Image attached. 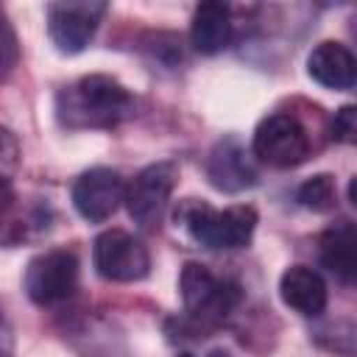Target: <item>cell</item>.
Returning <instances> with one entry per match:
<instances>
[{
  "mask_svg": "<svg viewBox=\"0 0 357 357\" xmlns=\"http://www.w3.org/2000/svg\"><path fill=\"white\" fill-rule=\"evenodd\" d=\"M56 112L70 128H112L134 112V98L112 75H84L59 92Z\"/></svg>",
  "mask_w": 357,
  "mask_h": 357,
  "instance_id": "1",
  "label": "cell"
},
{
  "mask_svg": "<svg viewBox=\"0 0 357 357\" xmlns=\"http://www.w3.org/2000/svg\"><path fill=\"white\" fill-rule=\"evenodd\" d=\"M181 220L190 237L206 248H243L257 229V212L251 206L215 209L209 204L192 201L181 212Z\"/></svg>",
  "mask_w": 357,
  "mask_h": 357,
  "instance_id": "2",
  "label": "cell"
},
{
  "mask_svg": "<svg viewBox=\"0 0 357 357\" xmlns=\"http://www.w3.org/2000/svg\"><path fill=\"white\" fill-rule=\"evenodd\" d=\"M181 301L187 312L201 324L223 321L240 301V287L229 279H218L206 265L187 262L178 279Z\"/></svg>",
  "mask_w": 357,
  "mask_h": 357,
  "instance_id": "3",
  "label": "cell"
},
{
  "mask_svg": "<svg viewBox=\"0 0 357 357\" xmlns=\"http://www.w3.org/2000/svg\"><path fill=\"white\" fill-rule=\"evenodd\" d=\"M254 153L273 167H296L310 156V134L293 114H268L254 131Z\"/></svg>",
  "mask_w": 357,
  "mask_h": 357,
  "instance_id": "4",
  "label": "cell"
},
{
  "mask_svg": "<svg viewBox=\"0 0 357 357\" xmlns=\"http://www.w3.org/2000/svg\"><path fill=\"white\" fill-rule=\"evenodd\" d=\"M106 3L98 0H61L47 6V33L59 53H81L95 36Z\"/></svg>",
  "mask_w": 357,
  "mask_h": 357,
  "instance_id": "5",
  "label": "cell"
},
{
  "mask_svg": "<svg viewBox=\"0 0 357 357\" xmlns=\"http://www.w3.org/2000/svg\"><path fill=\"white\" fill-rule=\"evenodd\" d=\"M92 262L95 271L109 282H137L148 276L151 268L148 248L123 229H109L95 237Z\"/></svg>",
  "mask_w": 357,
  "mask_h": 357,
  "instance_id": "6",
  "label": "cell"
},
{
  "mask_svg": "<svg viewBox=\"0 0 357 357\" xmlns=\"http://www.w3.org/2000/svg\"><path fill=\"white\" fill-rule=\"evenodd\" d=\"M78 284V259L73 251L53 248L28 262L25 290L36 304H56L75 293Z\"/></svg>",
  "mask_w": 357,
  "mask_h": 357,
  "instance_id": "7",
  "label": "cell"
},
{
  "mask_svg": "<svg viewBox=\"0 0 357 357\" xmlns=\"http://www.w3.org/2000/svg\"><path fill=\"white\" fill-rule=\"evenodd\" d=\"M176 176L178 170L173 162H156L131 178V184L126 187V209L134 218V223L151 229L162 220L167 198L176 187Z\"/></svg>",
  "mask_w": 357,
  "mask_h": 357,
  "instance_id": "8",
  "label": "cell"
},
{
  "mask_svg": "<svg viewBox=\"0 0 357 357\" xmlns=\"http://www.w3.org/2000/svg\"><path fill=\"white\" fill-rule=\"evenodd\" d=\"M123 201H126V184L123 176L112 167H92L81 173L73 184V204L84 220L100 223L112 218Z\"/></svg>",
  "mask_w": 357,
  "mask_h": 357,
  "instance_id": "9",
  "label": "cell"
},
{
  "mask_svg": "<svg viewBox=\"0 0 357 357\" xmlns=\"http://www.w3.org/2000/svg\"><path fill=\"white\" fill-rule=\"evenodd\" d=\"M321 265L340 282L357 284V223L337 220L318 240Z\"/></svg>",
  "mask_w": 357,
  "mask_h": 357,
  "instance_id": "10",
  "label": "cell"
},
{
  "mask_svg": "<svg viewBox=\"0 0 357 357\" xmlns=\"http://www.w3.org/2000/svg\"><path fill=\"white\" fill-rule=\"evenodd\" d=\"M282 301L304 318H315L326 310V282L307 265H290L279 279Z\"/></svg>",
  "mask_w": 357,
  "mask_h": 357,
  "instance_id": "11",
  "label": "cell"
},
{
  "mask_svg": "<svg viewBox=\"0 0 357 357\" xmlns=\"http://www.w3.org/2000/svg\"><path fill=\"white\" fill-rule=\"evenodd\" d=\"M307 73L326 89H349L357 84V56L340 42H321L307 59Z\"/></svg>",
  "mask_w": 357,
  "mask_h": 357,
  "instance_id": "12",
  "label": "cell"
},
{
  "mask_svg": "<svg viewBox=\"0 0 357 357\" xmlns=\"http://www.w3.org/2000/svg\"><path fill=\"white\" fill-rule=\"evenodd\" d=\"M192 47L204 56L220 53L231 39V11L223 3H201L190 25Z\"/></svg>",
  "mask_w": 357,
  "mask_h": 357,
  "instance_id": "13",
  "label": "cell"
},
{
  "mask_svg": "<svg viewBox=\"0 0 357 357\" xmlns=\"http://www.w3.org/2000/svg\"><path fill=\"white\" fill-rule=\"evenodd\" d=\"M206 170H209V181L218 190H226V192L245 190V187H251L257 181V173H254L251 162L245 159V151L231 139L220 142L212 151Z\"/></svg>",
  "mask_w": 357,
  "mask_h": 357,
  "instance_id": "14",
  "label": "cell"
},
{
  "mask_svg": "<svg viewBox=\"0 0 357 357\" xmlns=\"http://www.w3.org/2000/svg\"><path fill=\"white\" fill-rule=\"evenodd\" d=\"M312 340L337 357H357V321H329L315 329Z\"/></svg>",
  "mask_w": 357,
  "mask_h": 357,
  "instance_id": "15",
  "label": "cell"
},
{
  "mask_svg": "<svg viewBox=\"0 0 357 357\" xmlns=\"http://www.w3.org/2000/svg\"><path fill=\"white\" fill-rule=\"evenodd\" d=\"M296 198H298L301 206H307V209H312V212H326V209H332V206H335V181H332V176L321 173V176L307 178V181L298 187Z\"/></svg>",
  "mask_w": 357,
  "mask_h": 357,
  "instance_id": "16",
  "label": "cell"
},
{
  "mask_svg": "<svg viewBox=\"0 0 357 357\" xmlns=\"http://www.w3.org/2000/svg\"><path fill=\"white\" fill-rule=\"evenodd\" d=\"M332 139L337 142H357V106H343L332 117Z\"/></svg>",
  "mask_w": 357,
  "mask_h": 357,
  "instance_id": "17",
  "label": "cell"
},
{
  "mask_svg": "<svg viewBox=\"0 0 357 357\" xmlns=\"http://www.w3.org/2000/svg\"><path fill=\"white\" fill-rule=\"evenodd\" d=\"M0 139H3V173H6V178H8V173L14 170V165H17V153H20V148H17V139H14V134L8 131V128H3L0 131Z\"/></svg>",
  "mask_w": 357,
  "mask_h": 357,
  "instance_id": "18",
  "label": "cell"
},
{
  "mask_svg": "<svg viewBox=\"0 0 357 357\" xmlns=\"http://www.w3.org/2000/svg\"><path fill=\"white\" fill-rule=\"evenodd\" d=\"M3 50H6V61H3V73H11L14 70V61H17V39H14V31L8 22H3Z\"/></svg>",
  "mask_w": 357,
  "mask_h": 357,
  "instance_id": "19",
  "label": "cell"
},
{
  "mask_svg": "<svg viewBox=\"0 0 357 357\" xmlns=\"http://www.w3.org/2000/svg\"><path fill=\"white\" fill-rule=\"evenodd\" d=\"M349 201L354 204V209H357V176L349 181Z\"/></svg>",
  "mask_w": 357,
  "mask_h": 357,
  "instance_id": "20",
  "label": "cell"
},
{
  "mask_svg": "<svg viewBox=\"0 0 357 357\" xmlns=\"http://www.w3.org/2000/svg\"><path fill=\"white\" fill-rule=\"evenodd\" d=\"M209 357H231V354H229V351H212Z\"/></svg>",
  "mask_w": 357,
  "mask_h": 357,
  "instance_id": "21",
  "label": "cell"
},
{
  "mask_svg": "<svg viewBox=\"0 0 357 357\" xmlns=\"http://www.w3.org/2000/svg\"><path fill=\"white\" fill-rule=\"evenodd\" d=\"M178 357H192V354H178Z\"/></svg>",
  "mask_w": 357,
  "mask_h": 357,
  "instance_id": "22",
  "label": "cell"
}]
</instances>
